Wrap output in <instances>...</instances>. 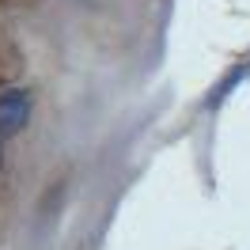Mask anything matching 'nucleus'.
<instances>
[{
	"mask_svg": "<svg viewBox=\"0 0 250 250\" xmlns=\"http://www.w3.org/2000/svg\"><path fill=\"white\" fill-rule=\"evenodd\" d=\"M27 118H31V95L23 87H4L0 91V144L23 133Z\"/></svg>",
	"mask_w": 250,
	"mask_h": 250,
	"instance_id": "obj_1",
	"label": "nucleus"
}]
</instances>
